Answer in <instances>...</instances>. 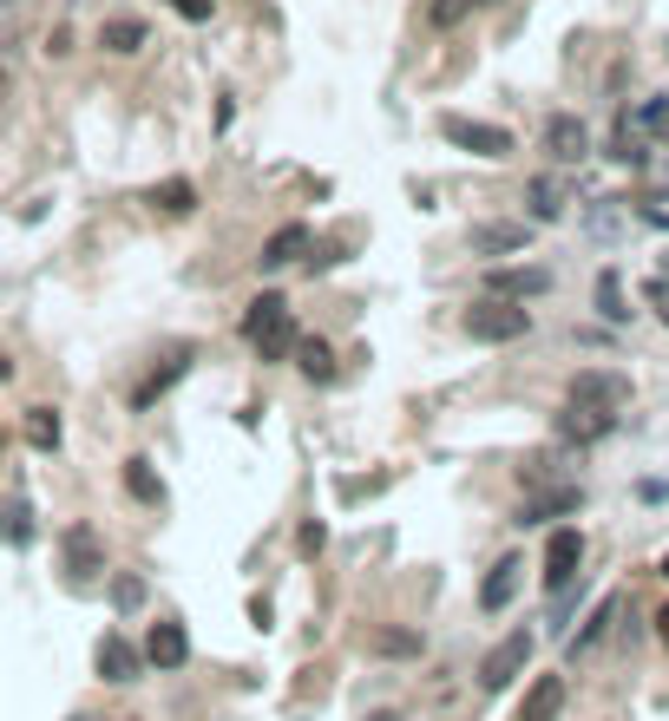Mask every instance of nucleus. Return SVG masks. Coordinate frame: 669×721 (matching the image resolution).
Listing matches in <instances>:
<instances>
[{
  "mask_svg": "<svg viewBox=\"0 0 669 721\" xmlns=\"http://www.w3.org/2000/svg\"><path fill=\"white\" fill-rule=\"evenodd\" d=\"M434 139L473 164H513L519 158V132L499 125V119H479V112H459V105H440L434 112Z\"/></svg>",
  "mask_w": 669,
  "mask_h": 721,
  "instance_id": "1",
  "label": "nucleus"
},
{
  "mask_svg": "<svg viewBox=\"0 0 669 721\" xmlns=\"http://www.w3.org/2000/svg\"><path fill=\"white\" fill-rule=\"evenodd\" d=\"M459 335L473 348H513V342L531 335V308L525 302H499V295H473L459 308Z\"/></svg>",
  "mask_w": 669,
  "mask_h": 721,
  "instance_id": "2",
  "label": "nucleus"
},
{
  "mask_svg": "<svg viewBox=\"0 0 669 721\" xmlns=\"http://www.w3.org/2000/svg\"><path fill=\"white\" fill-rule=\"evenodd\" d=\"M538 158H545L551 171H578V164H591V158H597L591 119L571 112V105H551V112L538 119Z\"/></svg>",
  "mask_w": 669,
  "mask_h": 721,
  "instance_id": "3",
  "label": "nucleus"
},
{
  "mask_svg": "<svg viewBox=\"0 0 669 721\" xmlns=\"http://www.w3.org/2000/svg\"><path fill=\"white\" fill-rule=\"evenodd\" d=\"M151 47H158V27H151V13H139V7H105L99 13V27H92V53L99 60H145Z\"/></svg>",
  "mask_w": 669,
  "mask_h": 721,
  "instance_id": "4",
  "label": "nucleus"
},
{
  "mask_svg": "<svg viewBox=\"0 0 669 721\" xmlns=\"http://www.w3.org/2000/svg\"><path fill=\"white\" fill-rule=\"evenodd\" d=\"M191 367H197V342H171V348H158V355H151V367L132 380L125 407H132V414H151V407H158V400H164V394L191 374Z\"/></svg>",
  "mask_w": 669,
  "mask_h": 721,
  "instance_id": "5",
  "label": "nucleus"
},
{
  "mask_svg": "<svg viewBox=\"0 0 669 721\" xmlns=\"http://www.w3.org/2000/svg\"><path fill=\"white\" fill-rule=\"evenodd\" d=\"M531 223L525 216H473L466 223V256H479V263H513L531 250Z\"/></svg>",
  "mask_w": 669,
  "mask_h": 721,
  "instance_id": "6",
  "label": "nucleus"
},
{
  "mask_svg": "<svg viewBox=\"0 0 669 721\" xmlns=\"http://www.w3.org/2000/svg\"><path fill=\"white\" fill-rule=\"evenodd\" d=\"M578 577H585V531H578V525H551V531H545V558H538L545 597H565Z\"/></svg>",
  "mask_w": 669,
  "mask_h": 721,
  "instance_id": "7",
  "label": "nucleus"
},
{
  "mask_svg": "<svg viewBox=\"0 0 669 721\" xmlns=\"http://www.w3.org/2000/svg\"><path fill=\"white\" fill-rule=\"evenodd\" d=\"M558 288V276L545 270V263H525V256H513V263H486V276H479V295H499V302H538V295H551Z\"/></svg>",
  "mask_w": 669,
  "mask_h": 721,
  "instance_id": "8",
  "label": "nucleus"
},
{
  "mask_svg": "<svg viewBox=\"0 0 669 721\" xmlns=\"http://www.w3.org/2000/svg\"><path fill=\"white\" fill-rule=\"evenodd\" d=\"M519 204H525V223L531 230H551V223H565L571 216V171H531L525 177V191H519Z\"/></svg>",
  "mask_w": 669,
  "mask_h": 721,
  "instance_id": "9",
  "label": "nucleus"
},
{
  "mask_svg": "<svg viewBox=\"0 0 669 721\" xmlns=\"http://www.w3.org/2000/svg\"><path fill=\"white\" fill-rule=\"evenodd\" d=\"M139 204L151 216H164V223H191V216L204 211V184L191 171H164V177H151L145 191H139Z\"/></svg>",
  "mask_w": 669,
  "mask_h": 721,
  "instance_id": "10",
  "label": "nucleus"
},
{
  "mask_svg": "<svg viewBox=\"0 0 669 721\" xmlns=\"http://www.w3.org/2000/svg\"><path fill=\"white\" fill-rule=\"evenodd\" d=\"M308 243H315V223H308V216H283V223H276V230L256 243V276H283V270H302Z\"/></svg>",
  "mask_w": 669,
  "mask_h": 721,
  "instance_id": "11",
  "label": "nucleus"
},
{
  "mask_svg": "<svg viewBox=\"0 0 669 721\" xmlns=\"http://www.w3.org/2000/svg\"><path fill=\"white\" fill-rule=\"evenodd\" d=\"M565 400H578V407H597V414H624V400H630V374L624 367H578L571 380H565Z\"/></svg>",
  "mask_w": 669,
  "mask_h": 721,
  "instance_id": "12",
  "label": "nucleus"
},
{
  "mask_svg": "<svg viewBox=\"0 0 669 721\" xmlns=\"http://www.w3.org/2000/svg\"><path fill=\"white\" fill-rule=\"evenodd\" d=\"M531 649H538V637H531V630H513V637H499V643L479 656V689H486V695L513 689L525 669H531Z\"/></svg>",
  "mask_w": 669,
  "mask_h": 721,
  "instance_id": "13",
  "label": "nucleus"
},
{
  "mask_svg": "<svg viewBox=\"0 0 669 721\" xmlns=\"http://www.w3.org/2000/svg\"><path fill=\"white\" fill-rule=\"evenodd\" d=\"M585 511V486L578 479H551V486H531L513 511V525H558V518H578Z\"/></svg>",
  "mask_w": 669,
  "mask_h": 721,
  "instance_id": "14",
  "label": "nucleus"
},
{
  "mask_svg": "<svg viewBox=\"0 0 669 721\" xmlns=\"http://www.w3.org/2000/svg\"><path fill=\"white\" fill-rule=\"evenodd\" d=\"M60 571L73 577H105V531L92 525V518H73V525H60Z\"/></svg>",
  "mask_w": 669,
  "mask_h": 721,
  "instance_id": "15",
  "label": "nucleus"
},
{
  "mask_svg": "<svg viewBox=\"0 0 669 721\" xmlns=\"http://www.w3.org/2000/svg\"><path fill=\"white\" fill-rule=\"evenodd\" d=\"M92 669H99V682H112V689H132V682L145 676V649L132 643L125 630H105V637L92 643Z\"/></svg>",
  "mask_w": 669,
  "mask_h": 721,
  "instance_id": "16",
  "label": "nucleus"
},
{
  "mask_svg": "<svg viewBox=\"0 0 669 721\" xmlns=\"http://www.w3.org/2000/svg\"><path fill=\"white\" fill-rule=\"evenodd\" d=\"M617 433V414H597V407H578V400H565L558 414H551V439L558 446H597V439H610Z\"/></svg>",
  "mask_w": 669,
  "mask_h": 721,
  "instance_id": "17",
  "label": "nucleus"
},
{
  "mask_svg": "<svg viewBox=\"0 0 669 721\" xmlns=\"http://www.w3.org/2000/svg\"><path fill=\"white\" fill-rule=\"evenodd\" d=\"M145 669H158V676H171V669H184V662H191V630H184V623H178V617H158V623H151L145 630Z\"/></svg>",
  "mask_w": 669,
  "mask_h": 721,
  "instance_id": "18",
  "label": "nucleus"
},
{
  "mask_svg": "<svg viewBox=\"0 0 669 721\" xmlns=\"http://www.w3.org/2000/svg\"><path fill=\"white\" fill-rule=\"evenodd\" d=\"M374 662H420L427 656V630H414V623H374L368 637H362Z\"/></svg>",
  "mask_w": 669,
  "mask_h": 721,
  "instance_id": "19",
  "label": "nucleus"
},
{
  "mask_svg": "<svg viewBox=\"0 0 669 721\" xmlns=\"http://www.w3.org/2000/svg\"><path fill=\"white\" fill-rule=\"evenodd\" d=\"M20 439H27V453H40V459H53V453L67 446V414H60V407H47V400H33V407H20Z\"/></svg>",
  "mask_w": 669,
  "mask_h": 721,
  "instance_id": "20",
  "label": "nucleus"
},
{
  "mask_svg": "<svg viewBox=\"0 0 669 721\" xmlns=\"http://www.w3.org/2000/svg\"><path fill=\"white\" fill-rule=\"evenodd\" d=\"M119 486H125V499L145 505V511H164V473H158V459L151 453H125V466H119Z\"/></svg>",
  "mask_w": 669,
  "mask_h": 721,
  "instance_id": "21",
  "label": "nucleus"
},
{
  "mask_svg": "<svg viewBox=\"0 0 669 721\" xmlns=\"http://www.w3.org/2000/svg\"><path fill=\"white\" fill-rule=\"evenodd\" d=\"M519 583H525V551H506L493 571L479 577V610L486 617H499V610H513V597H519Z\"/></svg>",
  "mask_w": 669,
  "mask_h": 721,
  "instance_id": "22",
  "label": "nucleus"
},
{
  "mask_svg": "<svg viewBox=\"0 0 669 721\" xmlns=\"http://www.w3.org/2000/svg\"><path fill=\"white\" fill-rule=\"evenodd\" d=\"M290 367H296L308 387H335V380H342V355H335V342H328V335H308V328H302L296 360H290Z\"/></svg>",
  "mask_w": 669,
  "mask_h": 721,
  "instance_id": "23",
  "label": "nucleus"
},
{
  "mask_svg": "<svg viewBox=\"0 0 669 721\" xmlns=\"http://www.w3.org/2000/svg\"><path fill=\"white\" fill-rule=\"evenodd\" d=\"M604 158H610L617 171H650V139L630 125V112H617V125H610V139H604Z\"/></svg>",
  "mask_w": 669,
  "mask_h": 721,
  "instance_id": "24",
  "label": "nucleus"
},
{
  "mask_svg": "<svg viewBox=\"0 0 669 721\" xmlns=\"http://www.w3.org/2000/svg\"><path fill=\"white\" fill-rule=\"evenodd\" d=\"M591 308H597V322L604 328H630V295H624V270H597V283H591Z\"/></svg>",
  "mask_w": 669,
  "mask_h": 721,
  "instance_id": "25",
  "label": "nucleus"
},
{
  "mask_svg": "<svg viewBox=\"0 0 669 721\" xmlns=\"http://www.w3.org/2000/svg\"><path fill=\"white\" fill-rule=\"evenodd\" d=\"M0 545L7 551H33L40 545V518H33V505L20 499V492L0 499Z\"/></svg>",
  "mask_w": 669,
  "mask_h": 721,
  "instance_id": "26",
  "label": "nucleus"
},
{
  "mask_svg": "<svg viewBox=\"0 0 669 721\" xmlns=\"http://www.w3.org/2000/svg\"><path fill=\"white\" fill-rule=\"evenodd\" d=\"M565 715V676L551 669V676H531V689L519 695V715L513 721H558Z\"/></svg>",
  "mask_w": 669,
  "mask_h": 721,
  "instance_id": "27",
  "label": "nucleus"
},
{
  "mask_svg": "<svg viewBox=\"0 0 669 721\" xmlns=\"http://www.w3.org/2000/svg\"><path fill=\"white\" fill-rule=\"evenodd\" d=\"M283 315H296V308H290V295H283V288H256V295L243 302V315H236V335H243V342H256V335H263L270 322H283Z\"/></svg>",
  "mask_w": 669,
  "mask_h": 721,
  "instance_id": "28",
  "label": "nucleus"
},
{
  "mask_svg": "<svg viewBox=\"0 0 669 721\" xmlns=\"http://www.w3.org/2000/svg\"><path fill=\"white\" fill-rule=\"evenodd\" d=\"M296 342H302V322L283 315V322H270V328L250 342V355L263 360V367H290V360H296Z\"/></svg>",
  "mask_w": 669,
  "mask_h": 721,
  "instance_id": "29",
  "label": "nucleus"
},
{
  "mask_svg": "<svg viewBox=\"0 0 669 721\" xmlns=\"http://www.w3.org/2000/svg\"><path fill=\"white\" fill-rule=\"evenodd\" d=\"M105 597H112L119 617H139L151 603V583H145V571H105Z\"/></svg>",
  "mask_w": 669,
  "mask_h": 721,
  "instance_id": "30",
  "label": "nucleus"
},
{
  "mask_svg": "<svg viewBox=\"0 0 669 721\" xmlns=\"http://www.w3.org/2000/svg\"><path fill=\"white\" fill-rule=\"evenodd\" d=\"M486 7H499V0H427L420 20H427V33H453V27H466L473 13H486Z\"/></svg>",
  "mask_w": 669,
  "mask_h": 721,
  "instance_id": "31",
  "label": "nucleus"
},
{
  "mask_svg": "<svg viewBox=\"0 0 669 721\" xmlns=\"http://www.w3.org/2000/svg\"><path fill=\"white\" fill-rule=\"evenodd\" d=\"M342 263H348V236H322V230H315V243H308L302 270H308V276H335Z\"/></svg>",
  "mask_w": 669,
  "mask_h": 721,
  "instance_id": "32",
  "label": "nucleus"
},
{
  "mask_svg": "<svg viewBox=\"0 0 669 721\" xmlns=\"http://www.w3.org/2000/svg\"><path fill=\"white\" fill-rule=\"evenodd\" d=\"M630 125H637L643 139H669V92H650V99H637V105H630Z\"/></svg>",
  "mask_w": 669,
  "mask_h": 721,
  "instance_id": "33",
  "label": "nucleus"
},
{
  "mask_svg": "<svg viewBox=\"0 0 669 721\" xmlns=\"http://www.w3.org/2000/svg\"><path fill=\"white\" fill-rule=\"evenodd\" d=\"M617 610H624V597H604V603H597L591 617H585V630L571 637V656H591V649H597V637H604V630L617 623Z\"/></svg>",
  "mask_w": 669,
  "mask_h": 721,
  "instance_id": "34",
  "label": "nucleus"
},
{
  "mask_svg": "<svg viewBox=\"0 0 669 721\" xmlns=\"http://www.w3.org/2000/svg\"><path fill=\"white\" fill-rule=\"evenodd\" d=\"M328 551V518H302L296 525V558L308 565V558H322Z\"/></svg>",
  "mask_w": 669,
  "mask_h": 721,
  "instance_id": "35",
  "label": "nucleus"
},
{
  "mask_svg": "<svg viewBox=\"0 0 669 721\" xmlns=\"http://www.w3.org/2000/svg\"><path fill=\"white\" fill-rule=\"evenodd\" d=\"M40 53H47V60H73V53H79L73 20H53V27H47V40H40Z\"/></svg>",
  "mask_w": 669,
  "mask_h": 721,
  "instance_id": "36",
  "label": "nucleus"
},
{
  "mask_svg": "<svg viewBox=\"0 0 669 721\" xmlns=\"http://www.w3.org/2000/svg\"><path fill=\"white\" fill-rule=\"evenodd\" d=\"M164 7H171L184 27H211V20L223 13V0H164Z\"/></svg>",
  "mask_w": 669,
  "mask_h": 721,
  "instance_id": "37",
  "label": "nucleus"
},
{
  "mask_svg": "<svg viewBox=\"0 0 669 721\" xmlns=\"http://www.w3.org/2000/svg\"><path fill=\"white\" fill-rule=\"evenodd\" d=\"M230 125H236V92H217V105H211V132L230 139Z\"/></svg>",
  "mask_w": 669,
  "mask_h": 721,
  "instance_id": "38",
  "label": "nucleus"
},
{
  "mask_svg": "<svg viewBox=\"0 0 669 721\" xmlns=\"http://www.w3.org/2000/svg\"><path fill=\"white\" fill-rule=\"evenodd\" d=\"M643 302H650V308L663 315V328H669V283L657 276V270H650V283H643Z\"/></svg>",
  "mask_w": 669,
  "mask_h": 721,
  "instance_id": "39",
  "label": "nucleus"
},
{
  "mask_svg": "<svg viewBox=\"0 0 669 721\" xmlns=\"http://www.w3.org/2000/svg\"><path fill=\"white\" fill-rule=\"evenodd\" d=\"M637 499H643V505H663L669 499V479H643V486H637Z\"/></svg>",
  "mask_w": 669,
  "mask_h": 721,
  "instance_id": "40",
  "label": "nucleus"
},
{
  "mask_svg": "<svg viewBox=\"0 0 669 721\" xmlns=\"http://www.w3.org/2000/svg\"><path fill=\"white\" fill-rule=\"evenodd\" d=\"M7 380H13V348L0 342V387H7Z\"/></svg>",
  "mask_w": 669,
  "mask_h": 721,
  "instance_id": "41",
  "label": "nucleus"
},
{
  "mask_svg": "<svg viewBox=\"0 0 669 721\" xmlns=\"http://www.w3.org/2000/svg\"><path fill=\"white\" fill-rule=\"evenodd\" d=\"M657 643L669 649V603H663V610H657Z\"/></svg>",
  "mask_w": 669,
  "mask_h": 721,
  "instance_id": "42",
  "label": "nucleus"
},
{
  "mask_svg": "<svg viewBox=\"0 0 669 721\" xmlns=\"http://www.w3.org/2000/svg\"><path fill=\"white\" fill-rule=\"evenodd\" d=\"M7 453H13V433L0 427V466H7Z\"/></svg>",
  "mask_w": 669,
  "mask_h": 721,
  "instance_id": "43",
  "label": "nucleus"
},
{
  "mask_svg": "<svg viewBox=\"0 0 669 721\" xmlns=\"http://www.w3.org/2000/svg\"><path fill=\"white\" fill-rule=\"evenodd\" d=\"M7 85H13V72H7V60H0V99H7Z\"/></svg>",
  "mask_w": 669,
  "mask_h": 721,
  "instance_id": "44",
  "label": "nucleus"
},
{
  "mask_svg": "<svg viewBox=\"0 0 669 721\" xmlns=\"http://www.w3.org/2000/svg\"><path fill=\"white\" fill-rule=\"evenodd\" d=\"M368 721H401V715H394V709H374V715Z\"/></svg>",
  "mask_w": 669,
  "mask_h": 721,
  "instance_id": "45",
  "label": "nucleus"
},
{
  "mask_svg": "<svg viewBox=\"0 0 669 721\" xmlns=\"http://www.w3.org/2000/svg\"><path fill=\"white\" fill-rule=\"evenodd\" d=\"M657 276H663V283H669V256H657Z\"/></svg>",
  "mask_w": 669,
  "mask_h": 721,
  "instance_id": "46",
  "label": "nucleus"
},
{
  "mask_svg": "<svg viewBox=\"0 0 669 721\" xmlns=\"http://www.w3.org/2000/svg\"><path fill=\"white\" fill-rule=\"evenodd\" d=\"M657 571H663V577H669V551H663V565H657Z\"/></svg>",
  "mask_w": 669,
  "mask_h": 721,
  "instance_id": "47",
  "label": "nucleus"
},
{
  "mask_svg": "<svg viewBox=\"0 0 669 721\" xmlns=\"http://www.w3.org/2000/svg\"><path fill=\"white\" fill-rule=\"evenodd\" d=\"M73 721H99V715H73Z\"/></svg>",
  "mask_w": 669,
  "mask_h": 721,
  "instance_id": "48",
  "label": "nucleus"
}]
</instances>
